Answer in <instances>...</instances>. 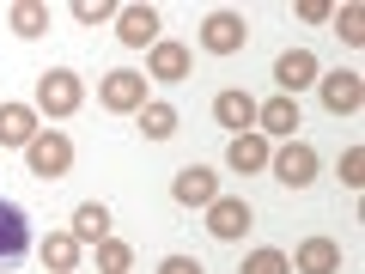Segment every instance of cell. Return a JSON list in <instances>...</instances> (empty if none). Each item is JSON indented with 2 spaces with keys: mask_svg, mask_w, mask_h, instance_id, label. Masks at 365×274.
<instances>
[{
  "mask_svg": "<svg viewBox=\"0 0 365 274\" xmlns=\"http://www.w3.org/2000/svg\"><path fill=\"white\" fill-rule=\"evenodd\" d=\"M86 104V86H79L73 67H49V73H37V116H73V110Z\"/></svg>",
  "mask_w": 365,
  "mask_h": 274,
  "instance_id": "6da1fadb",
  "label": "cell"
},
{
  "mask_svg": "<svg viewBox=\"0 0 365 274\" xmlns=\"http://www.w3.org/2000/svg\"><path fill=\"white\" fill-rule=\"evenodd\" d=\"M98 104L110 110V116H140L153 98H146V73H128V67H116V73L98 79Z\"/></svg>",
  "mask_w": 365,
  "mask_h": 274,
  "instance_id": "7a4b0ae2",
  "label": "cell"
},
{
  "mask_svg": "<svg viewBox=\"0 0 365 274\" xmlns=\"http://www.w3.org/2000/svg\"><path fill=\"white\" fill-rule=\"evenodd\" d=\"M25 165H31V177H67L73 171V141H67L61 128H37V141L25 146Z\"/></svg>",
  "mask_w": 365,
  "mask_h": 274,
  "instance_id": "3957f363",
  "label": "cell"
},
{
  "mask_svg": "<svg viewBox=\"0 0 365 274\" xmlns=\"http://www.w3.org/2000/svg\"><path fill=\"white\" fill-rule=\"evenodd\" d=\"M268 171H274V183H287V189H311L317 183V146L311 141H287L280 153H268Z\"/></svg>",
  "mask_w": 365,
  "mask_h": 274,
  "instance_id": "277c9868",
  "label": "cell"
},
{
  "mask_svg": "<svg viewBox=\"0 0 365 274\" xmlns=\"http://www.w3.org/2000/svg\"><path fill=\"white\" fill-rule=\"evenodd\" d=\"M250 225H256V208H250L244 196H213L207 201V232L220 238V244H237Z\"/></svg>",
  "mask_w": 365,
  "mask_h": 274,
  "instance_id": "5b68a950",
  "label": "cell"
},
{
  "mask_svg": "<svg viewBox=\"0 0 365 274\" xmlns=\"http://www.w3.org/2000/svg\"><path fill=\"white\" fill-rule=\"evenodd\" d=\"M244 43H250L244 13H225V6H220V13L201 19V49H207V55H237Z\"/></svg>",
  "mask_w": 365,
  "mask_h": 274,
  "instance_id": "8992f818",
  "label": "cell"
},
{
  "mask_svg": "<svg viewBox=\"0 0 365 274\" xmlns=\"http://www.w3.org/2000/svg\"><path fill=\"white\" fill-rule=\"evenodd\" d=\"M317 98H323L329 116H353V110L365 104V79L353 73V67H341V73H323V79H317Z\"/></svg>",
  "mask_w": 365,
  "mask_h": 274,
  "instance_id": "52a82bcc",
  "label": "cell"
},
{
  "mask_svg": "<svg viewBox=\"0 0 365 274\" xmlns=\"http://www.w3.org/2000/svg\"><path fill=\"white\" fill-rule=\"evenodd\" d=\"M323 79V61H317L311 49H287L280 61H274V86H280V98H299L304 86H317Z\"/></svg>",
  "mask_w": 365,
  "mask_h": 274,
  "instance_id": "ba28073f",
  "label": "cell"
},
{
  "mask_svg": "<svg viewBox=\"0 0 365 274\" xmlns=\"http://www.w3.org/2000/svg\"><path fill=\"white\" fill-rule=\"evenodd\" d=\"M213 196H220V177H213L207 165H182L177 177H170V201H177V208H207Z\"/></svg>",
  "mask_w": 365,
  "mask_h": 274,
  "instance_id": "9c48e42d",
  "label": "cell"
},
{
  "mask_svg": "<svg viewBox=\"0 0 365 274\" xmlns=\"http://www.w3.org/2000/svg\"><path fill=\"white\" fill-rule=\"evenodd\" d=\"M189 43H170V37H158L153 49H146V73L153 79H165V86H177V79H189Z\"/></svg>",
  "mask_w": 365,
  "mask_h": 274,
  "instance_id": "30bf717a",
  "label": "cell"
},
{
  "mask_svg": "<svg viewBox=\"0 0 365 274\" xmlns=\"http://www.w3.org/2000/svg\"><path fill=\"white\" fill-rule=\"evenodd\" d=\"M268 153H274L268 134L250 128V134H232V146H225V165H232L237 177H256V171H268Z\"/></svg>",
  "mask_w": 365,
  "mask_h": 274,
  "instance_id": "8fae6325",
  "label": "cell"
},
{
  "mask_svg": "<svg viewBox=\"0 0 365 274\" xmlns=\"http://www.w3.org/2000/svg\"><path fill=\"white\" fill-rule=\"evenodd\" d=\"M292 274H341V244L335 238H304L292 250Z\"/></svg>",
  "mask_w": 365,
  "mask_h": 274,
  "instance_id": "7c38bea8",
  "label": "cell"
},
{
  "mask_svg": "<svg viewBox=\"0 0 365 274\" xmlns=\"http://www.w3.org/2000/svg\"><path fill=\"white\" fill-rule=\"evenodd\" d=\"M213 122H220V128H232V134H250L256 128V98H250V91H220V98H213Z\"/></svg>",
  "mask_w": 365,
  "mask_h": 274,
  "instance_id": "4fadbf2b",
  "label": "cell"
},
{
  "mask_svg": "<svg viewBox=\"0 0 365 274\" xmlns=\"http://www.w3.org/2000/svg\"><path fill=\"white\" fill-rule=\"evenodd\" d=\"M116 37L128 43V49H153L158 43V13L153 6H122L116 13Z\"/></svg>",
  "mask_w": 365,
  "mask_h": 274,
  "instance_id": "5bb4252c",
  "label": "cell"
},
{
  "mask_svg": "<svg viewBox=\"0 0 365 274\" xmlns=\"http://www.w3.org/2000/svg\"><path fill=\"white\" fill-rule=\"evenodd\" d=\"M25 250H31V220H25V208L0 201V262H19Z\"/></svg>",
  "mask_w": 365,
  "mask_h": 274,
  "instance_id": "9a60e30c",
  "label": "cell"
},
{
  "mask_svg": "<svg viewBox=\"0 0 365 274\" xmlns=\"http://www.w3.org/2000/svg\"><path fill=\"white\" fill-rule=\"evenodd\" d=\"M37 141V104H0V146Z\"/></svg>",
  "mask_w": 365,
  "mask_h": 274,
  "instance_id": "2e32d148",
  "label": "cell"
},
{
  "mask_svg": "<svg viewBox=\"0 0 365 274\" xmlns=\"http://www.w3.org/2000/svg\"><path fill=\"white\" fill-rule=\"evenodd\" d=\"M292 128H299V98H268V104H256V134L292 141Z\"/></svg>",
  "mask_w": 365,
  "mask_h": 274,
  "instance_id": "e0dca14e",
  "label": "cell"
},
{
  "mask_svg": "<svg viewBox=\"0 0 365 274\" xmlns=\"http://www.w3.org/2000/svg\"><path fill=\"white\" fill-rule=\"evenodd\" d=\"M79 250H86V244H79L73 232H49V238H43V268H49V274H73L79 268Z\"/></svg>",
  "mask_w": 365,
  "mask_h": 274,
  "instance_id": "ac0fdd59",
  "label": "cell"
},
{
  "mask_svg": "<svg viewBox=\"0 0 365 274\" xmlns=\"http://www.w3.org/2000/svg\"><path fill=\"white\" fill-rule=\"evenodd\" d=\"M67 232H73L79 244H104V238H110V208H104V201L73 208V225H67Z\"/></svg>",
  "mask_w": 365,
  "mask_h": 274,
  "instance_id": "d6986e66",
  "label": "cell"
},
{
  "mask_svg": "<svg viewBox=\"0 0 365 274\" xmlns=\"http://www.w3.org/2000/svg\"><path fill=\"white\" fill-rule=\"evenodd\" d=\"M6 25H13V37H43V31H49V6H37V0H19L13 13H6Z\"/></svg>",
  "mask_w": 365,
  "mask_h": 274,
  "instance_id": "ffe728a7",
  "label": "cell"
},
{
  "mask_svg": "<svg viewBox=\"0 0 365 274\" xmlns=\"http://www.w3.org/2000/svg\"><path fill=\"white\" fill-rule=\"evenodd\" d=\"M140 134H146V141H170V134H177V104L153 98V104L140 110Z\"/></svg>",
  "mask_w": 365,
  "mask_h": 274,
  "instance_id": "44dd1931",
  "label": "cell"
},
{
  "mask_svg": "<svg viewBox=\"0 0 365 274\" xmlns=\"http://www.w3.org/2000/svg\"><path fill=\"white\" fill-rule=\"evenodd\" d=\"M329 25H335V37L347 43V49H359V43H365V6H359V0H347V6H341Z\"/></svg>",
  "mask_w": 365,
  "mask_h": 274,
  "instance_id": "7402d4cb",
  "label": "cell"
},
{
  "mask_svg": "<svg viewBox=\"0 0 365 274\" xmlns=\"http://www.w3.org/2000/svg\"><path fill=\"white\" fill-rule=\"evenodd\" d=\"M91 250H98V274H128L134 268V250L122 238H104V244H91Z\"/></svg>",
  "mask_w": 365,
  "mask_h": 274,
  "instance_id": "603a6c76",
  "label": "cell"
},
{
  "mask_svg": "<svg viewBox=\"0 0 365 274\" xmlns=\"http://www.w3.org/2000/svg\"><path fill=\"white\" fill-rule=\"evenodd\" d=\"M237 274H292V256L287 250H250Z\"/></svg>",
  "mask_w": 365,
  "mask_h": 274,
  "instance_id": "cb8c5ba5",
  "label": "cell"
},
{
  "mask_svg": "<svg viewBox=\"0 0 365 274\" xmlns=\"http://www.w3.org/2000/svg\"><path fill=\"white\" fill-rule=\"evenodd\" d=\"M122 6H110V0H73V19L79 25H110Z\"/></svg>",
  "mask_w": 365,
  "mask_h": 274,
  "instance_id": "d4e9b609",
  "label": "cell"
},
{
  "mask_svg": "<svg viewBox=\"0 0 365 274\" xmlns=\"http://www.w3.org/2000/svg\"><path fill=\"white\" fill-rule=\"evenodd\" d=\"M341 183H347V189H359V183H365V153H359V146L341 153Z\"/></svg>",
  "mask_w": 365,
  "mask_h": 274,
  "instance_id": "484cf974",
  "label": "cell"
},
{
  "mask_svg": "<svg viewBox=\"0 0 365 274\" xmlns=\"http://www.w3.org/2000/svg\"><path fill=\"white\" fill-rule=\"evenodd\" d=\"M299 19H304V25H329L335 6H323V0H299Z\"/></svg>",
  "mask_w": 365,
  "mask_h": 274,
  "instance_id": "4316f807",
  "label": "cell"
},
{
  "mask_svg": "<svg viewBox=\"0 0 365 274\" xmlns=\"http://www.w3.org/2000/svg\"><path fill=\"white\" fill-rule=\"evenodd\" d=\"M158 274H207V268H201L195 256H165V262H158Z\"/></svg>",
  "mask_w": 365,
  "mask_h": 274,
  "instance_id": "83f0119b",
  "label": "cell"
}]
</instances>
